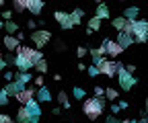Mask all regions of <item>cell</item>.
I'll return each instance as SVG.
<instances>
[{
	"label": "cell",
	"instance_id": "52",
	"mask_svg": "<svg viewBox=\"0 0 148 123\" xmlns=\"http://www.w3.org/2000/svg\"><path fill=\"white\" fill-rule=\"evenodd\" d=\"M2 6H4V0H0V8H2Z\"/></svg>",
	"mask_w": 148,
	"mask_h": 123
},
{
	"label": "cell",
	"instance_id": "37",
	"mask_svg": "<svg viewBox=\"0 0 148 123\" xmlns=\"http://www.w3.org/2000/svg\"><path fill=\"white\" fill-rule=\"evenodd\" d=\"M0 123H14V121H12V117H8V115H2V113H0Z\"/></svg>",
	"mask_w": 148,
	"mask_h": 123
},
{
	"label": "cell",
	"instance_id": "22",
	"mask_svg": "<svg viewBox=\"0 0 148 123\" xmlns=\"http://www.w3.org/2000/svg\"><path fill=\"white\" fill-rule=\"evenodd\" d=\"M125 25H127V21L123 19V16H115V19L111 21V27H113L115 31H119V33H121V31L125 29Z\"/></svg>",
	"mask_w": 148,
	"mask_h": 123
},
{
	"label": "cell",
	"instance_id": "50",
	"mask_svg": "<svg viewBox=\"0 0 148 123\" xmlns=\"http://www.w3.org/2000/svg\"><path fill=\"white\" fill-rule=\"evenodd\" d=\"M144 107H146V113H148V99H146V103H144Z\"/></svg>",
	"mask_w": 148,
	"mask_h": 123
},
{
	"label": "cell",
	"instance_id": "5",
	"mask_svg": "<svg viewBox=\"0 0 148 123\" xmlns=\"http://www.w3.org/2000/svg\"><path fill=\"white\" fill-rule=\"evenodd\" d=\"M117 80H119V86H121V90H132L134 86H136V78H134V74H130V72H125V68L121 66L119 70H117Z\"/></svg>",
	"mask_w": 148,
	"mask_h": 123
},
{
	"label": "cell",
	"instance_id": "8",
	"mask_svg": "<svg viewBox=\"0 0 148 123\" xmlns=\"http://www.w3.org/2000/svg\"><path fill=\"white\" fill-rule=\"evenodd\" d=\"M101 45H105V47H107V56H111V58H117V56H121V54H123V47H121L117 41L103 39V43H101Z\"/></svg>",
	"mask_w": 148,
	"mask_h": 123
},
{
	"label": "cell",
	"instance_id": "49",
	"mask_svg": "<svg viewBox=\"0 0 148 123\" xmlns=\"http://www.w3.org/2000/svg\"><path fill=\"white\" fill-rule=\"evenodd\" d=\"M138 123H148V115H146V117H140V119H138Z\"/></svg>",
	"mask_w": 148,
	"mask_h": 123
},
{
	"label": "cell",
	"instance_id": "53",
	"mask_svg": "<svg viewBox=\"0 0 148 123\" xmlns=\"http://www.w3.org/2000/svg\"><path fill=\"white\" fill-rule=\"evenodd\" d=\"M2 58H4V56H2V51H0V60H2Z\"/></svg>",
	"mask_w": 148,
	"mask_h": 123
},
{
	"label": "cell",
	"instance_id": "14",
	"mask_svg": "<svg viewBox=\"0 0 148 123\" xmlns=\"http://www.w3.org/2000/svg\"><path fill=\"white\" fill-rule=\"evenodd\" d=\"M35 101H37V103H49V101H51V90L47 88V86H41V88L37 90Z\"/></svg>",
	"mask_w": 148,
	"mask_h": 123
},
{
	"label": "cell",
	"instance_id": "21",
	"mask_svg": "<svg viewBox=\"0 0 148 123\" xmlns=\"http://www.w3.org/2000/svg\"><path fill=\"white\" fill-rule=\"evenodd\" d=\"M138 14H140V8H138V6H130V8L123 10V19H125V21H136Z\"/></svg>",
	"mask_w": 148,
	"mask_h": 123
},
{
	"label": "cell",
	"instance_id": "1",
	"mask_svg": "<svg viewBox=\"0 0 148 123\" xmlns=\"http://www.w3.org/2000/svg\"><path fill=\"white\" fill-rule=\"evenodd\" d=\"M105 99L101 96V99H84L82 101V111H84V115L90 119V121H97L99 117H101V113L105 111Z\"/></svg>",
	"mask_w": 148,
	"mask_h": 123
},
{
	"label": "cell",
	"instance_id": "10",
	"mask_svg": "<svg viewBox=\"0 0 148 123\" xmlns=\"http://www.w3.org/2000/svg\"><path fill=\"white\" fill-rule=\"evenodd\" d=\"M35 96H37V90H35V88H31V86H27V88H23L21 92L16 94V101H18V103H21L23 107H25V105H27L29 101H33Z\"/></svg>",
	"mask_w": 148,
	"mask_h": 123
},
{
	"label": "cell",
	"instance_id": "26",
	"mask_svg": "<svg viewBox=\"0 0 148 123\" xmlns=\"http://www.w3.org/2000/svg\"><path fill=\"white\" fill-rule=\"evenodd\" d=\"M105 99H109V101H117L119 99V94H117V90L115 88H105Z\"/></svg>",
	"mask_w": 148,
	"mask_h": 123
},
{
	"label": "cell",
	"instance_id": "30",
	"mask_svg": "<svg viewBox=\"0 0 148 123\" xmlns=\"http://www.w3.org/2000/svg\"><path fill=\"white\" fill-rule=\"evenodd\" d=\"M136 21H138V19H136ZM136 21H127V25H125L123 33H130V35H134V29H136Z\"/></svg>",
	"mask_w": 148,
	"mask_h": 123
},
{
	"label": "cell",
	"instance_id": "19",
	"mask_svg": "<svg viewBox=\"0 0 148 123\" xmlns=\"http://www.w3.org/2000/svg\"><path fill=\"white\" fill-rule=\"evenodd\" d=\"M88 54L92 56V62L97 64V62H99V60H101V58L107 54V47H105V45H99V47H95V49H90Z\"/></svg>",
	"mask_w": 148,
	"mask_h": 123
},
{
	"label": "cell",
	"instance_id": "32",
	"mask_svg": "<svg viewBox=\"0 0 148 123\" xmlns=\"http://www.w3.org/2000/svg\"><path fill=\"white\" fill-rule=\"evenodd\" d=\"M0 16H2L4 23H8V21H12V10H2V12H0Z\"/></svg>",
	"mask_w": 148,
	"mask_h": 123
},
{
	"label": "cell",
	"instance_id": "4",
	"mask_svg": "<svg viewBox=\"0 0 148 123\" xmlns=\"http://www.w3.org/2000/svg\"><path fill=\"white\" fill-rule=\"evenodd\" d=\"M16 56H23V58H27L31 64H33V68L39 64L41 60H43V54L39 49H33V47H27V45H21L18 47V51H16Z\"/></svg>",
	"mask_w": 148,
	"mask_h": 123
},
{
	"label": "cell",
	"instance_id": "3",
	"mask_svg": "<svg viewBox=\"0 0 148 123\" xmlns=\"http://www.w3.org/2000/svg\"><path fill=\"white\" fill-rule=\"evenodd\" d=\"M29 39L33 41V45L37 47V49H43L47 43H49V39H51V33L47 31V29H37V31H33L31 35H29Z\"/></svg>",
	"mask_w": 148,
	"mask_h": 123
},
{
	"label": "cell",
	"instance_id": "28",
	"mask_svg": "<svg viewBox=\"0 0 148 123\" xmlns=\"http://www.w3.org/2000/svg\"><path fill=\"white\" fill-rule=\"evenodd\" d=\"M72 94H74V99H86V92H84V88H80V86H74V90H72Z\"/></svg>",
	"mask_w": 148,
	"mask_h": 123
},
{
	"label": "cell",
	"instance_id": "13",
	"mask_svg": "<svg viewBox=\"0 0 148 123\" xmlns=\"http://www.w3.org/2000/svg\"><path fill=\"white\" fill-rule=\"evenodd\" d=\"M115 41L125 49V47H130V45L134 43V35H130V33H123V31H121V33H117V39H115Z\"/></svg>",
	"mask_w": 148,
	"mask_h": 123
},
{
	"label": "cell",
	"instance_id": "41",
	"mask_svg": "<svg viewBox=\"0 0 148 123\" xmlns=\"http://www.w3.org/2000/svg\"><path fill=\"white\" fill-rule=\"evenodd\" d=\"M27 27H29L31 31H37V27H39V25H37V23H35V21L31 19V21H27Z\"/></svg>",
	"mask_w": 148,
	"mask_h": 123
},
{
	"label": "cell",
	"instance_id": "29",
	"mask_svg": "<svg viewBox=\"0 0 148 123\" xmlns=\"http://www.w3.org/2000/svg\"><path fill=\"white\" fill-rule=\"evenodd\" d=\"M33 70H37L39 74H45V72H47V62H45V58H43V60H41L39 64H37V66H35Z\"/></svg>",
	"mask_w": 148,
	"mask_h": 123
},
{
	"label": "cell",
	"instance_id": "35",
	"mask_svg": "<svg viewBox=\"0 0 148 123\" xmlns=\"http://www.w3.org/2000/svg\"><path fill=\"white\" fill-rule=\"evenodd\" d=\"M95 96H97V99L105 96V88H103V86H95Z\"/></svg>",
	"mask_w": 148,
	"mask_h": 123
},
{
	"label": "cell",
	"instance_id": "25",
	"mask_svg": "<svg viewBox=\"0 0 148 123\" xmlns=\"http://www.w3.org/2000/svg\"><path fill=\"white\" fill-rule=\"evenodd\" d=\"M4 31H6L8 35H12V33H18V25H16L14 21H8V23H4Z\"/></svg>",
	"mask_w": 148,
	"mask_h": 123
},
{
	"label": "cell",
	"instance_id": "27",
	"mask_svg": "<svg viewBox=\"0 0 148 123\" xmlns=\"http://www.w3.org/2000/svg\"><path fill=\"white\" fill-rule=\"evenodd\" d=\"M12 10H16V12H23V10H27V6H25V0H14V2H12Z\"/></svg>",
	"mask_w": 148,
	"mask_h": 123
},
{
	"label": "cell",
	"instance_id": "40",
	"mask_svg": "<svg viewBox=\"0 0 148 123\" xmlns=\"http://www.w3.org/2000/svg\"><path fill=\"white\" fill-rule=\"evenodd\" d=\"M119 111H121V109H119V105H117V103H111V113H113V115H117Z\"/></svg>",
	"mask_w": 148,
	"mask_h": 123
},
{
	"label": "cell",
	"instance_id": "2",
	"mask_svg": "<svg viewBox=\"0 0 148 123\" xmlns=\"http://www.w3.org/2000/svg\"><path fill=\"white\" fill-rule=\"evenodd\" d=\"M95 66L99 68V74H103V76H107V78H113V76H117V70H119L123 64L113 62V60H107V58H101Z\"/></svg>",
	"mask_w": 148,
	"mask_h": 123
},
{
	"label": "cell",
	"instance_id": "6",
	"mask_svg": "<svg viewBox=\"0 0 148 123\" xmlns=\"http://www.w3.org/2000/svg\"><path fill=\"white\" fill-rule=\"evenodd\" d=\"M148 41V21L140 19L136 21V29H134V43H146Z\"/></svg>",
	"mask_w": 148,
	"mask_h": 123
},
{
	"label": "cell",
	"instance_id": "9",
	"mask_svg": "<svg viewBox=\"0 0 148 123\" xmlns=\"http://www.w3.org/2000/svg\"><path fill=\"white\" fill-rule=\"evenodd\" d=\"M53 19L58 21V25H60L64 31H68V29H72V27H74V25H72V21H70V12L56 10V12H53Z\"/></svg>",
	"mask_w": 148,
	"mask_h": 123
},
{
	"label": "cell",
	"instance_id": "38",
	"mask_svg": "<svg viewBox=\"0 0 148 123\" xmlns=\"http://www.w3.org/2000/svg\"><path fill=\"white\" fill-rule=\"evenodd\" d=\"M123 68H125V72H130V74L136 72V66H134V64H123Z\"/></svg>",
	"mask_w": 148,
	"mask_h": 123
},
{
	"label": "cell",
	"instance_id": "7",
	"mask_svg": "<svg viewBox=\"0 0 148 123\" xmlns=\"http://www.w3.org/2000/svg\"><path fill=\"white\" fill-rule=\"evenodd\" d=\"M25 107H27V111L31 115V123H39V119H41V107H39V103L33 99V101H29L25 105Z\"/></svg>",
	"mask_w": 148,
	"mask_h": 123
},
{
	"label": "cell",
	"instance_id": "39",
	"mask_svg": "<svg viewBox=\"0 0 148 123\" xmlns=\"http://www.w3.org/2000/svg\"><path fill=\"white\" fill-rule=\"evenodd\" d=\"M4 80H14V72H10V70H4Z\"/></svg>",
	"mask_w": 148,
	"mask_h": 123
},
{
	"label": "cell",
	"instance_id": "44",
	"mask_svg": "<svg viewBox=\"0 0 148 123\" xmlns=\"http://www.w3.org/2000/svg\"><path fill=\"white\" fill-rule=\"evenodd\" d=\"M66 45H64V41H56V49H58V51H62Z\"/></svg>",
	"mask_w": 148,
	"mask_h": 123
},
{
	"label": "cell",
	"instance_id": "36",
	"mask_svg": "<svg viewBox=\"0 0 148 123\" xmlns=\"http://www.w3.org/2000/svg\"><path fill=\"white\" fill-rule=\"evenodd\" d=\"M33 82H35V86H39V88H41V86H45V80H43V76H37Z\"/></svg>",
	"mask_w": 148,
	"mask_h": 123
},
{
	"label": "cell",
	"instance_id": "33",
	"mask_svg": "<svg viewBox=\"0 0 148 123\" xmlns=\"http://www.w3.org/2000/svg\"><path fill=\"white\" fill-rule=\"evenodd\" d=\"M86 72H88V76L95 78V76H99V68H97L95 64H92V66H88V68H86Z\"/></svg>",
	"mask_w": 148,
	"mask_h": 123
},
{
	"label": "cell",
	"instance_id": "48",
	"mask_svg": "<svg viewBox=\"0 0 148 123\" xmlns=\"http://www.w3.org/2000/svg\"><path fill=\"white\" fill-rule=\"evenodd\" d=\"M86 68H88V66H84V62H80V64H78V70H80V72H82V70H86Z\"/></svg>",
	"mask_w": 148,
	"mask_h": 123
},
{
	"label": "cell",
	"instance_id": "45",
	"mask_svg": "<svg viewBox=\"0 0 148 123\" xmlns=\"http://www.w3.org/2000/svg\"><path fill=\"white\" fill-rule=\"evenodd\" d=\"M6 66H8V64H6V60H4V58H2V60H0V70H4V68H6Z\"/></svg>",
	"mask_w": 148,
	"mask_h": 123
},
{
	"label": "cell",
	"instance_id": "12",
	"mask_svg": "<svg viewBox=\"0 0 148 123\" xmlns=\"http://www.w3.org/2000/svg\"><path fill=\"white\" fill-rule=\"evenodd\" d=\"M25 6H27V10L33 16L41 14V10H43V2H41V0H25Z\"/></svg>",
	"mask_w": 148,
	"mask_h": 123
},
{
	"label": "cell",
	"instance_id": "51",
	"mask_svg": "<svg viewBox=\"0 0 148 123\" xmlns=\"http://www.w3.org/2000/svg\"><path fill=\"white\" fill-rule=\"evenodd\" d=\"M2 29H4V23H2V21H0V31H2Z\"/></svg>",
	"mask_w": 148,
	"mask_h": 123
},
{
	"label": "cell",
	"instance_id": "11",
	"mask_svg": "<svg viewBox=\"0 0 148 123\" xmlns=\"http://www.w3.org/2000/svg\"><path fill=\"white\" fill-rule=\"evenodd\" d=\"M2 45L6 47V51H10V54H14V51H18V47H21V41H18L14 35H4L2 39Z\"/></svg>",
	"mask_w": 148,
	"mask_h": 123
},
{
	"label": "cell",
	"instance_id": "15",
	"mask_svg": "<svg viewBox=\"0 0 148 123\" xmlns=\"http://www.w3.org/2000/svg\"><path fill=\"white\" fill-rule=\"evenodd\" d=\"M23 90V86L18 84V82H6V86H4V92L8 94V96H14L16 99V94Z\"/></svg>",
	"mask_w": 148,
	"mask_h": 123
},
{
	"label": "cell",
	"instance_id": "20",
	"mask_svg": "<svg viewBox=\"0 0 148 123\" xmlns=\"http://www.w3.org/2000/svg\"><path fill=\"white\" fill-rule=\"evenodd\" d=\"M82 16H84V10H80V8H74L72 12H70V21H72V25L76 27V25H80L82 23Z\"/></svg>",
	"mask_w": 148,
	"mask_h": 123
},
{
	"label": "cell",
	"instance_id": "18",
	"mask_svg": "<svg viewBox=\"0 0 148 123\" xmlns=\"http://www.w3.org/2000/svg\"><path fill=\"white\" fill-rule=\"evenodd\" d=\"M16 121L18 123H31V115H29V111H27V107H18V111H16Z\"/></svg>",
	"mask_w": 148,
	"mask_h": 123
},
{
	"label": "cell",
	"instance_id": "34",
	"mask_svg": "<svg viewBox=\"0 0 148 123\" xmlns=\"http://www.w3.org/2000/svg\"><path fill=\"white\" fill-rule=\"evenodd\" d=\"M86 54H88V49H86V47H82V45H80V47H78V49H76V56H78V58H80V60H82V58H84V56H86Z\"/></svg>",
	"mask_w": 148,
	"mask_h": 123
},
{
	"label": "cell",
	"instance_id": "17",
	"mask_svg": "<svg viewBox=\"0 0 148 123\" xmlns=\"http://www.w3.org/2000/svg\"><path fill=\"white\" fill-rule=\"evenodd\" d=\"M95 16L99 21H105V19H109L111 16V10H109V6L107 4H99L97 6V10H95Z\"/></svg>",
	"mask_w": 148,
	"mask_h": 123
},
{
	"label": "cell",
	"instance_id": "42",
	"mask_svg": "<svg viewBox=\"0 0 148 123\" xmlns=\"http://www.w3.org/2000/svg\"><path fill=\"white\" fill-rule=\"evenodd\" d=\"M105 123H119V119H117L115 115H109V117L105 119Z\"/></svg>",
	"mask_w": 148,
	"mask_h": 123
},
{
	"label": "cell",
	"instance_id": "43",
	"mask_svg": "<svg viewBox=\"0 0 148 123\" xmlns=\"http://www.w3.org/2000/svg\"><path fill=\"white\" fill-rule=\"evenodd\" d=\"M4 60H6V64H14V56H12V54L4 56Z\"/></svg>",
	"mask_w": 148,
	"mask_h": 123
},
{
	"label": "cell",
	"instance_id": "31",
	"mask_svg": "<svg viewBox=\"0 0 148 123\" xmlns=\"http://www.w3.org/2000/svg\"><path fill=\"white\" fill-rule=\"evenodd\" d=\"M8 99H10V96H8V94L4 92V88H2V90H0V107H6V105H8Z\"/></svg>",
	"mask_w": 148,
	"mask_h": 123
},
{
	"label": "cell",
	"instance_id": "47",
	"mask_svg": "<svg viewBox=\"0 0 148 123\" xmlns=\"http://www.w3.org/2000/svg\"><path fill=\"white\" fill-rule=\"evenodd\" d=\"M119 123H138V119H123V121H119Z\"/></svg>",
	"mask_w": 148,
	"mask_h": 123
},
{
	"label": "cell",
	"instance_id": "46",
	"mask_svg": "<svg viewBox=\"0 0 148 123\" xmlns=\"http://www.w3.org/2000/svg\"><path fill=\"white\" fill-rule=\"evenodd\" d=\"M117 105H119V109H127V103H125V101H119Z\"/></svg>",
	"mask_w": 148,
	"mask_h": 123
},
{
	"label": "cell",
	"instance_id": "16",
	"mask_svg": "<svg viewBox=\"0 0 148 123\" xmlns=\"http://www.w3.org/2000/svg\"><path fill=\"white\" fill-rule=\"evenodd\" d=\"M14 82H18L23 88H27V84L31 82V72H16L14 74Z\"/></svg>",
	"mask_w": 148,
	"mask_h": 123
},
{
	"label": "cell",
	"instance_id": "23",
	"mask_svg": "<svg viewBox=\"0 0 148 123\" xmlns=\"http://www.w3.org/2000/svg\"><path fill=\"white\" fill-rule=\"evenodd\" d=\"M101 25H103V21H99L97 16H90V19H88V27H86V29L95 33V31H99V29H101Z\"/></svg>",
	"mask_w": 148,
	"mask_h": 123
},
{
	"label": "cell",
	"instance_id": "24",
	"mask_svg": "<svg viewBox=\"0 0 148 123\" xmlns=\"http://www.w3.org/2000/svg\"><path fill=\"white\" fill-rule=\"evenodd\" d=\"M58 103L62 105V107H64L66 111L70 109V101H68V94H66V90H60V92H58Z\"/></svg>",
	"mask_w": 148,
	"mask_h": 123
}]
</instances>
